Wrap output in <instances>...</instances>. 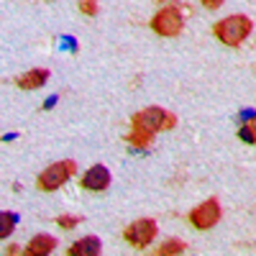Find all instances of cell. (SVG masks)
<instances>
[{
	"mask_svg": "<svg viewBox=\"0 0 256 256\" xmlns=\"http://www.w3.org/2000/svg\"><path fill=\"white\" fill-rule=\"evenodd\" d=\"M251 28H254L251 18L236 13V16H228V18L218 20V24L212 26V34H216V38L223 41L226 46H238L241 41L251 34Z\"/></svg>",
	"mask_w": 256,
	"mask_h": 256,
	"instance_id": "6da1fadb",
	"label": "cell"
},
{
	"mask_svg": "<svg viewBox=\"0 0 256 256\" xmlns=\"http://www.w3.org/2000/svg\"><path fill=\"white\" fill-rule=\"evenodd\" d=\"M74 172H77V164H74L72 159L56 162V164L46 166L44 172L36 177V187H38L41 192H54V190H59L62 184H67Z\"/></svg>",
	"mask_w": 256,
	"mask_h": 256,
	"instance_id": "7a4b0ae2",
	"label": "cell"
},
{
	"mask_svg": "<svg viewBox=\"0 0 256 256\" xmlns=\"http://www.w3.org/2000/svg\"><path fill=\"white\" fill-rule=\"evenodd\" d=\"M134 126H141V128H148V131H169V128H174L177 126V116L174 113H169L164 108H144L134 116L131 120Z\"/></svg>",
	"mask_w": 256,
	"mask_h": 256,
	"instance_id": "3957f363",
	"label": "cell"
},
{
	"mask_svg": "<svg viewBox=\"0 0 256 256\" xmlns=\"http://www.w3.org/2000/svg\"><path fill=\"white\" fill-rule=\"evenodd\" d=\"M154 236H156V220H152V218H138L123 230V238L136 248H146L154 241Z\"/></svg>",
	"mask_w": 256,
	"mask_h": 256,
	"instance_id": "277c9868",
	"label": "cell"
},
{
	"mask_svg": "<svg viewBox=\"0 0 256 256\" xmlns=\"http://www.w3.org/2000/svg\"><path fill=\"white\" fill-rule=\"evenodd\" d=\"M184 26V20H182V13L180 8L174 6H169V8H162L154 18H152V28L159 34V36H177Z\"/></svg>",
	"mask_w": 256,
	"mask_h": 256,
	"instance_id": "5b68a950",
	"label": "cell"
},
{
	"mask_svg": "<svg viewBox=\"0 0 256 256\" xmlns=\"http://www.w3.org/2000/svg\"><path fill=\"white\" fill-rule=\"evenodd\" d=\"M220 220V202L216 198H210L205 202H200L195 210L190 212V223L195 226L198 230H208Z\"/></svg>",
	"mask_w": 256,
	"mask_h": 256,
	"instance_id": "8992f818",
	"label": "cell"
},
{
	"mask_svg": "<svg viewBox=\"0 0 256 256\" xmlns=\"http://www.w3.org/2000/svg\"><path fill=\"white\" fill-rule=\"evenodd\" d=\"M84 190H92V192H102L105 187L110 184V172H108V166H102V164H92L88 172L82 174V182H80Z\"/></svg>",
	"mask_w": 256,
	"mask_h": 256,
	"instance_id": "52a82bcc",
	"label": "cell"
},
{
	"mask_svg": "<svg viewBox=\"0 0 256 256\" xmlns=\"http://www.w3.org/2000/svg\"><path fill=\"white\" fill-rule=\"evenodd\" d=\"M54 248H56V238L46 236V233H38V236H34L31 244L26 246V254L28 256H44V254H52Z\"/></svg>",
	"mask_w": 256,
	"mask_h": 256,
	"instance_id": "ba28073f",
	"label": "cell"
},
{
	"mask_svg": "<svg viewBox=\"0 0 256 256\" xmlns=\"http://www.w3.org/2000/svg\"><path fill=\"white\" fill-rule=\"evenodd\" d=\"M46 80H49V70H31L26 74H20L16 80V84H18L20 90H38Z\"/></svg>",
	"mask_w": 256,
	"mask_h": 256,
	"instance_id": "9c48e42d",
	"label": "cell"
},
{
	"mask_svg": "<svg viewBox=\"0 0 256 256\" xmlns=\"http://www.w3.org/2000/svg\"><path fill=\"white\" fill-rule=\"evenodd\" d=\"M70 256H95L100 254V238L98 236H88V238H80L77 244H72L67 248Z\"/></svg>",
	"mask_w": 256,
	"mask_h": 256,
	"instance_id": "30bf717a",
	"label": "cell"
},
{
	"mask_svg": "<svg viewBox=\"0 0 256 256\" xmlns=\"http://www.w3.org/2000/svg\"><path fill=\"white\" fill-rule=\"evenodd\" d=\"M154 131H148V128H141V126H134L131 128V134L126 136V141L131 144V146H136V148H146L148 144L154 141Z\"/></svg>",
	"mask_w": 256,
	"mask_h": 256,
	"instance_id": "8fae6325",
	"label": "cell"
},
{
	"mask_svg": "<svg viewBox=\"0 0 256 256\" xmlns=\"http://www.w3.org/2000/svg\"><path fill=\"white\" fill-rule=\"evenodd\" d=\"M238 136L246 141V144H251V146H256V116L248 120V123H244L241 126V131H238Z\"/></svg>",
	"mask_w": 256,
	"mask_h": 256,
	"instance_id": "7c38bea8",
	"label": "cell"
},
{
	"mask_svg": "<svg viewBox=\"0 0 256 256\" xmlns=\"http://www.w3.org/2000/svg\"><path fill=\"white\" fill-rule=\"evenodd\" d=\"M184 246H187L184 241H166L164 246H159V248H156V254H159V256H169V254H182V251H184Z\"/></svg>",
	"mask_w": 256,
	"mask_h": 256,
	"instance_id": "4fadbf2b",
	"label": "cell"
},
{
	"mask_svg": "<svg viewBox=\"0 0 256 256\" xmlns=\"http://www.w3.org/2000/svg\"><path fill=\"white\" fill-rule=\"evenodd\" d=\"M0 223H3V228H0V236L8 238V233L16 228V216H13V212H3V216H0Z\"/></svg>",
	"mask_w": 256,
	"mask_h": 256,
	"instance_id": "5bb4252c",
	"label": "cell"
},
{
	"mask_svg": "<svg viewBox=\"0 0 256 256\" xmlns=\"http://www.w3.org/2000/svg\"><path fill=\"white\" fill-rule=\"evenodd\" d=\"M80 220H82L80 216H59V218H56V226H59V228H74Z\"/></svg>",
	"mask_w": 256,
	"mask_h": 256,
	"instance_id": "9a60e30c",
	"label": "cell"
},
{
	"mask_svg": "<svg viewBox=\"0 0 256 256\" xmlns=\"http://www.w3.org/2000/svg\"><path fill=\"white\" fill-rule=\"evenodd\" d=\"M80 10L84 16H95L98 13V0H80Z\"/></svg>",
	"mask_w": 256,
	"mask_h": 256,
	"instance_id": "2e32d148",
	"label": "cell"
},
{
	"mask_svg": "<svg viewBox=\"0 0 256 256\" xmlns=\"http://www.w3.org/2000/svg\"><path fill=\"white\" fill-rule=\"evenodd\" d=\"M202 3V8H208V10H216V8H220L226 0H200Z\"/></svg>",
	"mask_w": 256,
	"mask_h": 256,
	"instance_id": "e0dca14e",
	"label": "cell"
},
{
	"mask_svg": "<svg viewBox=\"0 0 256 256\" xmlns=\"http://www.w3.org/2000/svg\"><path fill=\"white\" fill-rule=\"evenodd\" d=\"M156 3H164V0H156Z\"/></svg>",
	"mask_w": 256,
	"mask_h": 256,
	"instance_id": "ac0fdd59",
	"label": "cell"
}]
</instances>
